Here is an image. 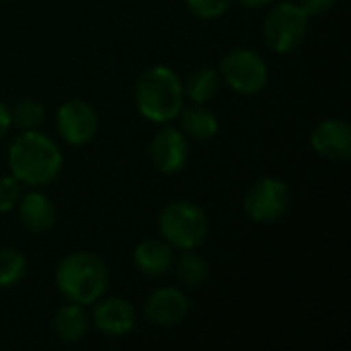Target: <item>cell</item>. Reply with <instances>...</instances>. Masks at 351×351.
<instances>
[{
  "mask_svg": "<svg viewBox=\"0 0 351 351\" xmlns=\"http://www.w3.org/2000/svg\"><path fill=\"white\" fill-rule=\"evenodd\" d=\"M107 286L109 269L95 253H68L56 267V288L68 302L90 306L105 296Z\"/></svg>",
  "mask_w": 351,
  "mask_h": 351,
  "instance_id": "3957f363",
  "label": "cell"
},
{
  "mask_svg": "<svg viewBox=\"0 0 351 351\" xmlns=\"http://www.w3.org/2000/svg\"><path fill=\"white\" fill-rule=\"evenodd\" d=\"M243 6H249V8H261V6H267L271 4L274 0H239Z\"/></svg>",
  "mask_w": 351,
  "mask_h": 351,
  "instance_id": "d4e9b609",
  "label": "cell"
},
{
  "mask_svg": "<svg viewBox=\"0 0 351 351\" xmlns=\"http://www.w3.org/2000/svg\"><path fill=\"white\" fill-rule=\"evenodd\" d=\"M10 119H12V125L19 128L21 132L37 130L43 123V119H45V107H43L41 101L31 99V97H25V99L16 101L12 105Z\"/></svg>",
  "mask_w": 351,
  "mask_h": 351,
  "instance_id": "ffe728a7",
  "label": "cell"
},
{
  "mask_svg": "<svg viewBox=\"0 0 351 351\" xmlns=\"http://www.w3.org/2000/svg\"><path fill=\"white\" fill-rule=\"evenodd\" d=\"M27 274V259L19 249H0V290L14 288Z\"/></svg>",
  "mask_w": 351,
  "mask_h": 351,
  "instance_id": "d6986e66",
  "label": "cell"
},
{
  "mask_svg": "<svg viewBox=\"0 0 351 351\" xmlns=\"http://www.w3.org/2000/svg\"><path fill=\"white\" fill-rule=\"evenodd\" d=\"M134 101L142 117L152 123H171L185 105L183 80L169 66L144 70L134 86Z\"/></svg>",
  "mask_w": 351,
  "mask_h": 351,
  "instance_id": "7a4b0ae2",
  "label": "cell"
},
{
  "mask_svg": "<svg viewBox=\"0 0 351 351\" xmlns=\"http://www.w3.org/2000/svg\"><path fill=\"white\" fill-rule=\"evenodd\" d=\"M177 119H179V130L195 142H210L212 138H216L220 130V121L216 113L199 103H193L189 107L183 105Z\"/></svg>",
  "mask_w": 351,
  "mask_h": 351,
  "instance_id": "9a60e30c",
  "label": "cell"
},
{
  "mask_svg": "<svg viewBox=\"0 0 351 351\" xmlns=\"http://www.w3.org/2000/svg\"><path fill=\"white\" fill-rule=\"evenodd\" d=\"M220 90V74L216 68L199 66L189 72L187 80L183 82V93L191 103L206 105L210 103Z\"/></svg>",
  "mask_w": 351,
  "mask_h": 351,
  "instance_id": "e0dca14e",
  "label": "cell"
},
{
  "mask_svg": "<svg viewBox=\"0 0 351 351\" xmlns=\"http://www.w3.org/2000/svg\"><path fill=\"white\" fill-rule=\"evenodd\" d=\"M173 267H175V276H177L179 284L187 290H195V288L204 286L210 276L208 261L199 253H195V249L181 251L179 259L173 263Z\"/></svg>",
  "mask_w": 351,
  "mask_h": 351,
  "instance_id": "ac0fdd59",
  "label": "cell"
},
{
  "mask_svg": "<svg viewBox=\"0 0 351 351\" xmlns=\"http://www.w3.org/2000/svg\"><path fill=\"white\" fill-rule=\"evenodd\" d=\"M158 230L162 241L173 249H197L210 232L208 214L193 202H173L162 208L158 216Z\"/></svg>",
  "mask_w": 351,
  "mask_h": 351,
  "instance_id": "277c9868",
  "label": "cell"
},
{
  "mask_svg": "<svg viewBox=\"0 0 351 351\" xmlns=\"http://www.w3.org/2000/svg\"><path fill=\"white\" fill-rule=\"evenodd\" d=\"M313 150L331 162H348L351 158V125L341 117L319 121L311 134Z\"/></svg>",
  "mask_w": 351,
  "mask_h": 351,
  "instance_id": "30bf717a",
  "label": "cell"
},
{
  "mask_svg": "<svg viewBox=\"0 0 351 351\" xmlns=\"http://www.w3.org/2000/svg\"><path fill=\"white\" fill-rule=\"evenodd\" d=\"M148 154H150V162L158 173L175 175L189 160V140L179 128L162 123V128L154 134L150 142Z\"/></svg>",
  "mask_w": 351,
  "mask_h": 351,
  "instance_id": "9c48e42d",
  "label": "cell"
},
{
  "mask_svg": "<svg viewBox=\"0 0 351 351\" xmlns=\"http://www.w3.org/2000/svg\"><path fill=\"white\" fill-rule=\"evenodd\" d=\"M290 204L292 193L286 181L278 177H261L247 189L243 210L255 224H274L286 216Z\"/></svg>",
  "mask_w": 351,
  "mask_h": 351,
  "instance_id": "52a82bcc",
  "label": "cell"
},
{
  "mask_svg": "<svg viewBox=\"0 0 351 351\" xmlns=\"http://www.w3.org/2000/svg\"><path fill=\"white\" fill-rule=\"evenodd\" d=\"M311 16L298 2L276 4L263 21L265 45L276 53H292L306 37Z\"/></svg>",
  "mask_w": 351,
  "mask_h": 351,
  "instance_id": "5b68a950",
  "label": "cell"
},
{
  "mask_svg": "<svg viewBox=\"0 0 351 351\" xmlns=\"http://www.w3.org/2000/svg\"><path fill=\"white\" fill-rule=\"evenodd\" d=\"M218 74L228 88L245 97L261 93L269 80V68L265 60L249 47H234L226 51L220 60Z\"/></svg>",
  "mask_w": 351,
  "mask_h": 351,
  "instance_id": "8992f818",
  "label": "cell"
},
{
  "mask_svg": "<svg viewBox=\"0 0 351 351\" xmlns=\"http://www.w3.org/2000/svg\"><path fill=\"white\" fill-rule=\"evenodd\" d=\"M189 315V300L181 288L162 286L148 294L144 304V317L156 327L181 325Z\"/></svg>",
  "mask_w": 351,
  "mask_h": 351,
  "instance_id": "8fae6325",
  "label": "cell"
},
{
  "mask_svg": "<svg viewBox=\"0 0 351 351\" xmlns=\"http://www.w3.org/2000/svg\"><path fill=\"white\" fill-rule=\"evenodd\" d=\"M19 222L35 234H43L53 228L56 224V206L53 202L41 193V191H29L23 193V197L16 204Z\"/></svg>",
  "mask_w": 351,
  "mask_h": 351,
  "instance_id": "5bb4252c",
  "label": "cell"
},
{
  "mask_svg": "<svg viewBox=\"0 0 351 351\" xmlns=\"http://www.w3.org/2000/svg\"><path fill=\"white\" fill-rule=\"evenodd\" d=\"M93 325L97 331L109 337H123L134 331L136 327V308L130 300L111 296V298H99L93 304Z\"/></svg>",
  "mask_w": 351,
  "mask_h": 351,
  "instance_id": "7c38bea8",
  "label": "cell"
},
{
  "mask_svg": "<svg viewBox=\"0 0 351 351\" xmlns=\"http://www.w3.org/2000/svg\"><path fill=\"white\" fill-rule=\"evenodd\" d=\"M134 267L146 278H162L173 269L175 253L167 241L160 239H146L136 245L132 255Z\"/></svg>",
  "mask_w": 351,
  "mask_h": 351,
  "instance_id": "4fadbf2b",
  "label": "cell"
},
{
  "mask_svg": "<svg viewBox=\"0 0 351 351\" xmlns=\"http://www.w3.org/2000/svg\"><path fill=\"white\" fill-rule=\"evenodd\" d=\"M232 2L234 0H185L187 8L204 21L220 19L222 14L228 12Z\"/></svg>",
  "mask_w": 351,
  "mask_h": 351,
  "instance_id": "44dd1931",
  "label": "cell"
},
{
  "mask_svg": "<svg viewBox=\"0 0 351 351\" xmlns=\"http://www.w3.org/2000/svg\"><path fill=\"white\" fill-rule=\"evenodd\" d=\"M90 327L88 315L82 304L68 302L58 308L53 317V331L64 343H78L86 337Z\"/></svg>",
  "mask_w": 351,
  "mask_h": 351,
  "instance_id": "2e32d148",
  "label": "cell"
},
{
  "mask_svg": "<svg viewBox=\"0 0 351 351\" xmlns=\"http://www.w3.org/2000/svg\"><path fill=\"white\" fill-rule=\"evenodd\" d=\"M298 4L306 10L308 16H321L329 12L337 4V0H300Z\"/></svg>",
  "mask_w": 351,
  "mask_h": 351,
  "instance_id": "603a6c76",
  "label": "cell"
},
{
  "mask_svg": "<svg viewBox=\"0 0 351 351\" xmlns=\"http://www.w3.org/2000/svg\"><path fill=\"white\" fill-rule=\"evenodd\" d=\"M56 130L70 146H84L95 140L99 132V115L90 103L70 99L56 111Z\"/></svg>",
  "mask_w": 351,
  "mask_h": 351,
  "instance_id": "ba28073f",
  "label": "cell"
},
{
  "mask_svg": "<svg viewBox=\"0 0 351 351\" xmlns=\"http://www.w3.org/2000/svg\"><path fill=\"white\" fill-rule=\"evenodd\" d=\"M60 146L39 130L21 132L8 146V169L27 187L49 185L62 171Z\"/></svg>",
  "mask_w": 351,
  "mask_h": 351,
  "instance_id": "6da1fadb",
  "label": "cell"
},
{
  "mask_svg": "<svg viewBox=\"0 0 351 351\" xmlns=\"http://www.w3.org/2000/svg\"><path fill=\"white\" fill-rule=\"evenodd\" d=\"M21 197H23V183L12 175L0 177V214L12 212Z\"/></svg>",
  "mask_w": 351,
  "mask_h": 351,
  "instance_id": "7402d4cb",
  "label": "cell"
},
{
  "mask_svg": "<svg viewBox=\"0 0 351 351\" xmlns=\"http://www.w3.org/2000/svg\"><path fill=\"white\" fill-rule=\"evenodd\" d=\"M12 128V119H10V109L0 101V140L8 134V130Z\"/></svg>",
  "mask_w": 351,
  "mask_h": 351,
  "instance_id": "cb8c5ba5",
  "label": "cell"
}]
</instances>
